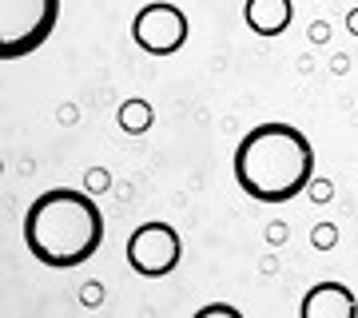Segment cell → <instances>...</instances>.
Returning a JSON list of instances; mask_svg holds the SVG:
<instances>
[{
    "mask_svg": "<svg viewBox=\"0 0 358 318\" xmlns=\"http://www.w3.org/2000/svg\"><path fill=\"white\" fill-rule=\"evenodd\" d=\"M315 179V147L291 124H259L235 147V183L255 203H291Z\"/></svg>",
    "mask_w": 358,
    "mask_h": 318,
    "instance_id": "obj_1",
    "label": "cell"
},
{
    "mask_svg": "<svg viewBox=\"0 0 358 318\" xmlns=\"http://www.w3.org/2000/svg\"><path fill=\"white\" fill-rule=\"evenodd\" d=\"M24 247L44 267L72 270L103 247V211L88 191H40L24 211Z\"/></svg>",
    "mask_w": 358,
    "mask_h": 318,
    "instance_id": "obj_2",
    "label": "cell"
},
{
    "mask_svg": "<svg viewBox=\"0 0 358 318\" xmlns=\"http://www.w3.org/2000/svg\"><path fill=\"white\" fill-rule=\"evenodd\" d=\"M60 20V0H0V60H24L48 44Z\"/></svg>",
    "mask_w": 358,
    "mask_h": 318,
    "instance_id": "obj_3",
    "label": "cell"
},
{
    "mask_svg": "<svg viewBox=\"0 0 358 318\" xmlns=\"http://www.w3.org/2000/svg\"><path fill=\"white\" fill-rule=\"evenodd\" d=\"M183 243H179L171 223H143L128 239V267L143 279H164L179 267Z\"/></svg>",
    "mask_w": 358,
    "mask_h": 318,
    "instance_id": "obj_4",
    "label": "cell"
},
{
    "mask_svg": "<svg viewBox=\"0 0 358 318\" xmlns=\"http://www.w3.org/2000/svg\"><path fill=\"white\" fill-rule=\"evenodd\" d=\"M131 36L152 56H171L187 44V13L171 0H152L143 4L131 20Z\"/></svg>",
    "mask_w": 358,
    "mask_h": 318,
    "instance_id": "obj_5",
    "label": "cell"
},
{
    "mask_svg": "<svg viewBox=\"0 0 358 318\" xmlns=\"http://www.w3.org/2000/svg\"><path fill=\"white\" fill-rule=\"evenodd\" d=\"M299 315L303 318H355L358 303L350 294V287H343V282H319V287H310L303 294Z\"/></svg>",
    "mask_w": 358,
    "mask_h": 318,
    "instance_id": "obj_6",
    "label": "cell"
},
{
    "mask_svg": "<svg viewBox=\"0 0 358 318\" xmlns=\"http://www.w3.org/2000/svg\"><path fill=\"white\" fill-rule=\"evenodd\" d=\"M291 0H247L243 4V20L251 32L259 36H282L287 28H291Z\"/></svg>",
    "mask_w": 358,
    "mask_h": 318,
    "instance_id": "obj_7",
    "label": "cell"
},
{
    "mask_svg": "<svg viewBox=\"0 0 358 318\" xmlns=\"http://www.w3.org/2000/svg\"><path fill=\"white\" fill-rule=\"evenodd\" d=\"M155 112H152V103L148 100H124L120 103V127L128 131V136H143L148 127H152Z\"/></svg>",
    "mask_w": 358,
    "mask_h": 318,
    "instance_id": "obj_8",
    "label": "cell"
},
{
    "mask_svg": "<svg viewBox=\"0 0 358 318\" xmlns=\"http://www.w3.org/2000/svg\"><path fill=\"white\" fill-rule=\"evenodd\" d=\"M310 243H315L319 251H327V247H334V243H338V231H334L331 223H319V227L310 231Z\"/></svg>",
    "mask_w": 358,
    "mask_h": 318,
    "instance_id": "obj_9",
    "label": "cell"
},
{
    "mask_svg": "<svg viewBox=\"0 0 358 318\" xmlns=\"http://www.w3.org/2000/svg\"><path fill=\"white\" fill-rule=\"evenodd\" d=\"M195 315H199V318H207V315H227V318H239V310H235V306H227V303H207V306H199Z\"/></svg>",
    "mask_w": 358,
    "mask_h": 318,
    "instance_id": "obj_10",
    "label": "cell"
},
{
    "mask_svg": "<svg viewBox=\"0 0 358 318\" xmlns=\"http://www.w3.org/2000/svg\"><path fill=\"white\" fill-rule=\"evenodd\" d=\"M307 191H310V199H315V203H327L334 187L327 183V179H310V187H307Z\"/></svg>",
    "mask_w": 358,
    "mask_h": 318,
    "instance_id": "obj_11",
    "label": "cell"
},
{
    "mask_svg": "<svg viewBox=\"0 0 358 318\" xmlns=\"http://www.w3.org/2000/svg\"><path fill=\"white\" fill-rule=\"evenodd\" d=\"M108 187V171L103 167H92L88 171V191H103Z\"/></svg>",
    "mask_w": 358,
    "mask_h": 318,
    "instance_id": "obj_12",
    "label": "cell"
},
{
    "mask_svg": "<svg viewBox=\"0 0 358 318\" xmlns=\"http://www.w3.org/2000/svg\"><path fill=\"white\" fill-rule=\"evenodd\" d=\"M103 291H100V282H84V303L88 306H100Z\"/></svg>",
    "mask_w": 358,
    "mask_h": 318,
    "instance_id": "obj_13",
    "label": "cell"
},
{
    "mask_svg": "<svg viewBox=\"0 0 358 318\" xmlns=\"http://www.w3.org/2000/svg\"><path fill=\"white\" fill-rule=\"evenodd\" d=\"M346 32H350V36H358V8H350V13H346Z\"/></svg>",
    "mask_w": 358,
    "mask_h": 318,
    "instance_id": "obj_14",
    "label": "cell"
}]
</instances>
